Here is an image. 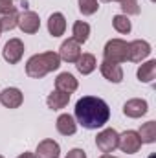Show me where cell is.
Returning a JSON list of instances; mask_svg holds the SVG:
<instances>
[{"label": "cell", "mask_w": 156, "mask_h": 158, "mask_svg": "<svg viewBox=\"0 0 156 158\" xmlns=\"http://www.w3.org/2000/svg\"><path fill=\"white\" fill-rule=\"evenodd\" d=\"M48 31L51 37H61L66 31V19L63 13H53L48 19Z\"/></svg>", "instance_id": "5bb4252c"}, {"label": "cell", "mask_w": 156, "mask_h": 158, "mask_svg": "<svg viewBox=\"0 0 156 158\" xmlns=\"http://www.w3.org/2000/svg\"><path fill=\"white\" fill-rule=\"evenodd\" d=\"M76 121L84 129H101L110 119V109L109 105L96 96H83L76 103Z\"/></svg>", "instance_id": "6da1fadb"}, {"label": "cell", "mask_w": 156, "mask_h": 158, "mask_svg": "<svg viewBox=\"0 0 156 158\" xmlns=\"http://www.w3.org/2000/svg\"><path fill=\"white\" fill-rule=\"evenodd\" d=\"M103 57H105L103 61L109 63H116V64L125 63L129 57V42H125L123 39H110L105 44Z\"/></svg>", "instance_id": "3957f363"}, {"label": "cell", "mask_w": 156, "mask_h": 158, "mask_svg": "<svg viewBox=\"0 0 156 158\" xmlns=\"http://www.w3.org/2000/svg\"><path fill=\"white\" fill-rule=\"evenodd\" d=\"M151 44L147 40H132L129 42V57L127 61H132V63H142L143 59H147L151 55Z\"/></svg>", "instance_id": "ba28073f"}, {"label": "cell", "mask_w": 156, "mask_h": 158, "mask_svg": "<svg viewBox=\"0 0 156 158\" xmlns=\"http://www.w3.org/2000/svg\"><path fill=\"white\" fill-rule=\"evenodd\" d=\"M147 110H149L147 101L140 99V98H132L123 105V114L127 118H142V116L147 114Z\"/></svg>", "instance_id": "30bf717a"}, {"label": "cell", "mask_w": 156, "mask_h": 158, "mask_svg": "<svg viewBox=\"0 0 156 158\" xmlns=\"http://www.w3.org/2000/svg\"><path fill=\"white\" fill-rule=\"evenodd\" d=\"M88 35H90V24L83 22V20H77L72 28V39L77 40L79 44H84L88 40Z\"/></svg>", "instance_id": "44dd1931"}, {"label": "cell", "mask_w": 156, "mask_h": 158, "mask_svg": "<svg viewBox=\"0 0 156 158\" xmlns=\"http://www.w3.org/2000/svg\"><path fill=\"white\" fill-rule=\"evenodd\" d=\"M0 33H2V30H0Z\"/></svg>", "instance_id": "d6a6232c"}, {"label": "cell", "mask_w": 156, "mask_h": 158, "mask_svg": "<svg viewBox=\"0 0 156 158\" xmlns=\"http://www.w3.org/2000/svg\"><path fill=\"white\" fill-rule=\"evenodd\" d=\"M101 2H119V0H101Z\"/></svg>", "instance_id": "f546056e"}, {"label": "cell", "mask_w": 156, "mask_h": 158, "mask_svg": "<svg viewBox=\"0 0 156 158\" xmlns=\"http://www.w3.org/2000/svg\"><path fill=\"white\" fill-rule=\"evenodd\" d=\"M99 9V4H97V0H79V11L83 13V15H94L96 11Z\"/></svg>", "instance_id": "d4e9b609"}, {"label": "cell", "mask_w": 156, "mask_h": 158, "mask_svg": "<svg viewBox=\"0 0 156 158\" xmlns=\"http://www.w3.org/2000/svg\"><path fill=\"white\" fill-rule=\"evenodd\" d=\"M117 147L127 155H134L142 149V140H140L136 131H125L117 138Z\"/></svg>", "instance_id": "5b68a950"}, {"label": "cell", "mask_w": 156, "mask_h": 158, "mask_svg": "<svg viewBox=\"0 0 156 158\" xmlns=\"http://www.w3.org/2000/svg\"><path fill=\"white\" fill-rule=\"evenodd\" d=\"M22 101H24V94L15 86H7L0 92V103L6 109H18Z\"/></svg>", "instance_id": "9c48e42d"}, {"label": "cell", "mask_w": 156, "mask_h": 158, "mask_svg": "<svg viewBox=\"0 0 156 158\" xmlns=\"http://www.w3.org/2000/svg\"><path fill=\"white\" fill-rule=\"evenodd\" d=\"M156 77V61H147L138 68V79L142 83H153Z\"/></svg>", "instance_id": "d6986e66"}, {"label": "cell", "mask_w": 156, "mask_h": 158, "mask_svg": "<svg viewBox=\"0 0 156 158\" xmlns=\"http://www.w3.org/2000/svg\"><path fill=\"white\" fill-rule=\"evenodd\" d=\"M96 66H97V61H96V57L92 53H81L79 59L76 61V68H77L79 74H83V76L92 74L96 70Z\"/></svg>", "instance_id": "ac0fdd59"}, {"label": "cell", "mask_w": 156, "mask_h": 158, "mask_svg": "<svg viewBox=\"0 0 156 158\" xmlns=\"http://www.w3.org/2000/svg\"><path fill=\"white\" fill-rule=\"evenodd\" d=\"M149 158H156V155H151V156H149Z\"/></svg>", "instance_id": "4dcf8cb0"}, {"label": "cell", "mask_w": 156, "mask_h": 158, "mask_svg": "<svg viewBox=\"0 0 156 158\" xmlns=\"http://www.w3.org/2000/svg\"><path fill=\"white\" fill-rule=\"evenodd\" d=\"M117 138L119 134L116 129H103L96 138V145L101 153H114L117 149Z\"/></svg>", "instance_id": "277c9868"}, {"label": "cell", "mask_w": 156, "mask_h": 158, "mask_svg": "<svg viewBox=\"0 0 156 158\" xmlns=\"http://www.w3.org/2000/svg\"><path fill=\"white\" fill-rule=\"evenodd\" d=\"M17 24H18V13L17 11L0 15V30L2 31H11L17 28Z\"/></svg>", "instance_id": "7402d4cb"}, {"label": "cell", "mask_w": 156, "mask_h": 158, "mask_svg": "<svg viewBox=\"0 0 156 158\" xmlns=\"http://www.w3.org/2000/svg\"><path fill=\"white\" fill-rule=\"evenodd\" d=\"M61 66V57L55 52H42L35 53L26 63V74L31 79H42L46 74L57 70Z\"/></svg>", "instance_id": "7a4b0ae2"}, {"label": "cell", "mask_w": 156, "mask_h": 158, "mask_svg": "<svg viewBox=\"0 0 156 158\" xmlns=\"http://www.w3.org/2000/svg\"><path fill=\"white\" fill-rule=\"evenodd\" d=\"M81 55V44L74 39L64 40L59 48V57L61 61H66V63H76Z\"/></svg>", "instance_id": "8fae6325"}, {"label": "cell", "mask_w": 156, "mask_h": 158, "mask_svg": "<svg viewBox=\"0 0 156 158\" xmlns=\"http://www.w3.org/2000/svg\"><path fill=\"white\" fill-rule=\"evenodd\" d=\"M138 136H140L142 143H154L156 142V121L143 123L142 129L138 131Z\"/></svg>", "instance_id": "ffe728a7"}, {"label": "cell", "mask_w": 156, "mask_h": 158, "mask_svg": "<svg viewBox=\"0 0 156 158\" xmlns=\"http://www.w3.org/2000/svg\"><path fill=\"white\" fill-rule=\"evenodd\" d=\"M22 33H28V35H33L40 30V19L35 11H24L18 15V24Z\"/></svg>", "instance_id": "8992f818"}, {"label": "cell", "mask_w": 156, "mask_h": 158, "mask_svg": "<svg viewBox=\"0 0 156 158\" xmlns=\"http://www.w3.org/2000/svg\"><path fill=\"white\" fill-rule=\"evenodd\" d=\"M66 158H86V153L83 151V149H72V151H68V155H66Z\"/></svg>", "instance_id": "4316f807"}, {"label": "cell", "mask_w": 156, "mask_h": 158, "mask_svg": "<svg viewBox=\"0 0 156 158\" xmlns=\"http://www.w3.org/2000/svg\"><path fill=\"white\" fill-rule=\"evenodd\" d=\"M15 4H17V0H0V15L17 11V6Z\"/></svg>", "instance_id": "484cf974"}, {"label": "cell", "mask_w": 156, "mask_h": 158, "mask_svg": "<svg viewBox=\"0 0 156 158\" xmlns=\"http://www.w3.org/2000/svg\"><path fill=\"white\" fill-rule=\"evenodd\" d=\"M59 155H61V147L51 138H46V140L39 142L37 151H35L37 158H59Z\"/></svg>", "instance_id": "7c38bea8"}, {"label": "cell", "mask_w": 156, "mask_h": 158, "mask_svg": "<svg viewBox=\"0 0 156 158\" xmlns=\"http://www.w3.org/2000/svg\"><path fill=\"white\" fill-rule=\"evenodd\" d=\"M123 15H140V4L138 0H119Z\"/></svg>", "instance_id": "cb8c5ba5"}, {"label": "cell", "mask_w": 156, "mask_h": 158, "mask_svg": "<svg viewBox=\"0 0 156 158\" xmlns=\"http://www.w3.org/2000/svg\"><path fill=\"white\" fill-rule=\"evenodd\" d=\"M55 127H57L59 134H63V136H72V134H76V131H77V121H76L74 116H70V114H61V116L57 118Z\"/></svg>", "instance_id": "2e32d148"}, {"label": "cell", "mask_w": 156, "mask_h": 158, "mask_svg": "<svg viewBox=\"0 0 156 158\" xmlns=\"http://www.w3.org/2000/svg\"><path fill=\"white\" fill-rule=\"evenodd\" d=\"M99 158H117V156H112L110 153H103V155H101Z\"/></svg>", "instance_id": "f1b7e54d"}, {"label": "cell", "mask_w": 156, "mask_h": 158, "mask_svg": "<svg viewBox=\"0 0 156 158\" xmlns=\"http://www.w3.org/2000/svg\"><path fill=\"white\" fill-rule=\"evenodd\" d=\"M17 158H37V156H35V153H22L20 156H17Z\"/></svg>", "instance_id": "83f0119b"}, {"label": "cell", "mask_w": 156, "mask_h": 158, "mask_svg": "<svg viewBox=\"0 0 156 158\" xmlns=\"http://www.w3.org/2000/svg\"><path fill=\"white\" fill-rule=\"evenodd\" d=\"M68 101H70V94H68V92H63V90H57V88L46 98V105H48V109H51V110H61V109H64V107L68 105Z\"/></svg>", "instance_id": "9a60e30c"}, {"label": "cell", "mask_w": 156, "mask_h": 158, "mask_svg": "<svg viewBox=\"0 0 156 158\" xmlns=\"http://www.w3.org/2000/svg\"><path fill=\"white\" fill-rule=\"evenodd\" d=\"M0 158H4V156H2V155H0Z\"/></svg>", "instance_id": "1f68e13d"}, {"label": "cell", "mask_w": 156, "mask_h": 158, "mask_svg": "<svg viewBox=\"0 0 156 158\" xmlns=\"http://www.w3.org/2000/svg\"><path fill=\"white\" fill-rule=\"evenodd\" d=\"M112 26L117 33H130V30H132V24L127 15H116L112 19Z\"/></svg>", "instance_id": "603a6c76"}, {"label": "cell", "mask_w": 156, "mask_h": 158, "mask_svg": "<svg viewBox=\"0 0 156 158\" xmlns=\"http://www.w3.org/2000/svg\"><path fill=\"white\" fill-rule=\"evenodd\" d=\"M79 86L77 79L74 77L72 74H68V72H63V74H59L57 79H55V88L57 90H63V92H68V94H72V92H76Z\"/></svg>", "instance_id": "e0dca14e"}, {"label": "cell", "mask_w": 156, "mask_h": 158, "mask_svg": "<svg viewBox=\"0 0 156 158\" xmlns=\"http://www.w3.org/2000/svg\"><path fill=\"white\" fill-rule=\"evenodd\" d=\"M24 55V44L20 39H9L6 42L4 50H2V57L9 63V64H17Z\"/></svg>", "instance_id": "52a82bcc"}, {"label": "cell", "mask_w": 156, "mask_h": 158, "mask_svg": "<svg viewBox=\"0 0 156 158\" xmlns=\"http://www.w3.org/2000/svg\"><path fill=\"white\" fill-rule=\"evenodd\" d=\"M99 70H101V76L107 79V81H110V83H121L123 81V70H121V66L116 64V63L103 61L101 66H99Z\"/></svg>", "instance_id": "4fadbf2b"}]
</instances>
